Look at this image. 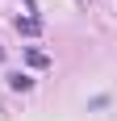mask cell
I'll use <instances>...</instances> for the list:
<instances>
[{"instance_id": "obj_4", "label": "cell", "mask_w": 117, "mask_h": 121, "mask_svg": "<svg viewBox=\"0 0 117 121\" xmlns=\"http://www.w3.org/2000/svg\"><path fill=\"white\" fill-rule=\"evenodd\" d=\"M0 59H4V50H0Z\"/></svg>"}, {"instance_id": "obj_2", "label": "cell", "mask_w": 117, "mask_h": 121, "mask_svg": "<svg viewBox=\"0 0 117 121\" xmlns=\"http://www.w3.org/2000/svg\"><path fill=\"white\" fill-rule=\"evenodd\" d=\"M25 59L34 63V67H46V54H42V50H29V54H25Z\"/></svg>"}, {"instance_id": "obj_3", "label": "cell", "mask_w": 117, "mask_h": 121, "mask_svg": "<svg viewBox=\"0 0 117 121\" xmlns=\"http://www.w3.org/2000/svg\"><path fill=\"white\" fill-rule=\"evenodd\" d=\"M17 29H21V34H38V21L34 17H29V21H17Z\"/></svg>"}, {"instance_id": "obj_1", "label": "cell", "mask_w": 117, "mask_h": 121, "mask_svg": "<svg viewBox=\"0 0 117 121\" xmlns=\"http://www.w3.org/2000/svg\"><path fill=\"white\" fill-rule=\"evenodd\" d=\"M9 84L17 88V92H29V88H34V79H29V75H17V71H13V75H9Z\"/></svg>"}]
</instances>
